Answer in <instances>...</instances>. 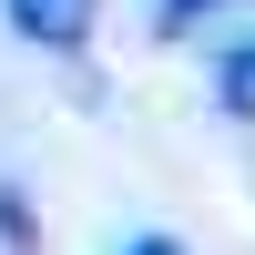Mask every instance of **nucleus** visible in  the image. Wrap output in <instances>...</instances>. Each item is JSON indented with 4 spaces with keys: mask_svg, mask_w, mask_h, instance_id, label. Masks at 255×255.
Instances as JSON below:
<instances>
[{
    "mask_svg": "<svg viewBox=\"0 0 255 255\" xmlns=\"http://www.w3.org/2000/svg\"><path fill=\"white\" fill-rule=\"evenodd\" d=\"M204 10H225V0H163V31H184V20H204Z\"/></svg>",
    "mask_w": 255,
    "mask_h": 255,
    "instance_id": "7ed1b4c3",
    "label": "nucleus"
},
{
    "mask_svg": "<svg viewBox=\"0 0 255 255\" xmlns=\"http://www.w3.org/2000/svg\"><path fill=\"white\" fill-rule=\"evenodd\" d=\"M133 255H184V245H174V235H143V245H133Z\"/></svg>",
    "mask_w": 255,
    "mask_h": 255,
    "instance_id": "20e7f679",
    "label": "nucleus"
},
{
    "mask_svg": "<svg viewBox=\"0 0 255 255\" xmlns=\"http://www.w3.org/2000/svg\"><path fill=\"white\" fill-rule=\"evenodd\" d=\"M0 10H10V31L41 41V51H82L92 20H102V0H0Z\"/></svg>",
    "mask_w": 255,
    "mask_h": 255,
    "instance_id": "f257e3e1",
    "label": "nucleus"
},
{
    "mask_svg": "<svg viewBox=\"0 0 255 255\" xmlns=\"http://www.w3.org/2000/svg\"><path fill=\"white\" fill-rule=\"evenodd\" d=\"M215 92H225V113H235V123H255V41H235V51L215 61Z\"/></svg>",
    "mask_w": 255,
    "mask_h": 255,
    "instance_id": "f03ea898",
    "label": "nucleus"
}]
</instances>
